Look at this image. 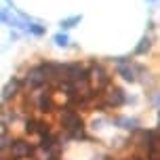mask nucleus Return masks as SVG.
Here are the masks:
<instances>
[{
  "label": "nucleus",
  "instance_id": "obj_14",
  "mask_svg": "<svg viewBox=\"0 0 160 160\" xmlns=\"http://www.w3.org/2000/svg\"><path fill=\"white\" fill-rule=\"evenodd\" d=\"M11 141H13V139H11L7 133H0V152H4L8 145H11Z\"/></svg>",
  "mask_w": 160,
  "mask_h": 160
},
{
  "label": "nucleus",
  "instance_id": "obj_11",
  "mask_svg": "<svg viewBox=\"0 0 160 160\" xmlns=\"http://www.w3.org/2000/svg\"><path fill=\"white\" fill-rule=\"evenodd\" d=\"M25 32L34 34V36H42V34L47 32V28L42 23H36V21H28V25H25Z\"/></svg>",
  "mask_w": 160,
  "mask_h": 160
},
{
  "label": "nucleus",
  "instance_id": "obj_10",
  "mask_svg": "<svg viewBox=\"0 0 160 160\" xmlns=\"http://www.w3.org/2000/svg\"><path fill=\"white\" fill-rule=\"evenodd\" d=\"M150 48H152V40H150V36H143L139 40V44L135 47V55H145Z\"/></svg>",
  "mask_w": 160,
  "mask_h": 160
},
{
  "label": "nucleus",
  "instance_id": "obj_13",
  "mask_svg": "<svg viewBox=\"0 0 160 160\" xmlns=\"http://www.w3.org/2000/svg\"><path fill=\"white\" fill-rule=\"evenodd\" d=\"M38 124H40V120H36V118H28V120H25V131H28V133H36Z\"/></svg>",
  "mask_w": 160,
  "mask_h": 160
},
{
  "label": "nucleus",
  "instance_id": "obj_4",
  "mask_svg": "<svg viewBox=\"0 0 160 160\" xmlns=\"http://www.w3.org/2000/svg\"><path fill=\"white\" fill-rule=\"evenodd\" d=\"M7 152H8L11 158L23 160V158H28V156H32L34 148L28 143V141H23V139H15V141H11V145L7 148Z\"/></svg>",
  "mask_w": 160,
  "mask_h": 160
},
{
  "label": "nucleus",
  "instance_id": "obj_16",
  "mask_svg": "<svg viewBox=\"0 0 160 160\" xmlns=\"http://www.w3.org/2000/svg\"><path fill=\"white\" fill-rule=\"evenodd\" d=\"M148 2H156V0H148Z\"/></svg>",
  "mask_w": 160,
  "mask_h": 160
},
{
  "label": "nucleus",
  "instance_id": "obj_7",
  "mask_svg": "<svg viewBox=\"0 0 160 160\" xmlns=\"http://www.w3.org/2000/svg\"><path fill=\"white\" fill-rule=\"evenodd\" d=\"M23 88V82H21V78L19 76H15L13 80H8L7 84H4V88H2V101H8V99H15L17 95H19V91Z\"/></svg>",
  "mask_w": 160,
  "mask_h": 160
},
{
  "label": "nucleus",
  "instance_id": "obj_6",
  "mask_svg": "<svg viewBox=\"0 0 160 160\" xmlns=\"http://www.w3.org/2000/svg\"><path fill=\"white\" fill-rule=\"evenodd\" d=\"M23 87H28V88H40V87H44L47 84V76L42 74V70H40L38 65H34L30 72L23 76Z\"/></svg>",
  "mask_w": 160,
  "mask_h": 160
},
{
  "label": "nucleus",
  "instance_id": "obj_8",
  "mask_svg": "<svg viewBox=\"0 0 160 160\" xmlns=\"http://www.w3.org/2000/svg\"><path fill=\"white\" fill-rule=\"evenodd\" d=\"M80 21H82V15H74V17H68V19H61L59 21V28H61V32H68V30L76 28Z\"/></svg>",
  "mask_w": 160,
  "mask_h": 160
},
{
  "label": "nucleus",
  "instance_id": "obj_12",
  "mask_svg": "<svg viewBox=\"0 0 160 160\" xmlns=\"http://www.w3.org/2000/svg\"><path fill=\"white\" fill-rule=\"evenodd\" d=\"M53 42H55L57 47H68V44H70V38H68V34H65V32H59V34L53 36Z\"/></svg>",
  "mask_w": 160,
  "mask_h": 160
},
{
  "label": "nucleus",
  "instance_id": "obj_2",
  "mask_svg": "<svg viewBox=\"0 0 160 160\" xmlns=\"http://www.w3.org/2000/svg\"><path fill=\"white\" fill-rule=\"evenodd\" d=\"M30 103H32L38 112H51V110H53V101H51V87L44 84V87H40V88H32Z\"/></svg>",
  "mask_w": 160,
  "mask_h": 160
},
{
  "label": "nucleus",
  "instance_id": "obj_3",
  "mask_svg": "<svg viewBox=\"0 0 160 160\" xmlns=\"http://www.w3.org/2000/svg\"><path fill=\"white\" fill-rule=\"evenodd\" d=\"M59 120H61V128L63 131H68L70 135L72 133H76V131H82V116H80L76 110H63L61 112V116H59Z\"/></svg>",
  "mask_w": 160,
  "mask_h": 160
},
{
  "label": "nucleus",
  "instance_id": "obj_15",
  "mask_svg": "<svg viewBox=\"0 0 160 160\" xmlns=\"http://www.w3.org/2000/svg\"><path fill=\"white\" fill-rule=\"evenodd\" d=\"M7 19H8V11L0 7V23H7Z\"/></svg>",
  "mask_w": 160,
  "mask_h": 160
},
{
  "label": "nucleus",
  "instance_id": "obj_9",
  "mask_svg": "<svg viewBox=\"0 0 160 160\" xmlns=\"http://www.w3.org/2000/svg\"><path fill=\"white\" fill-rule=\"evenodd\" d=\"M114 124H118L120 128L133 131V128H137V120L135 118H127V116H116V118H114Z\"/></svg>",
  "mask_w": 160,
  "mask_h": 160
},
{
  "label": "nucleus",
  "instance_id": "obj_1",
  "mask_svg": "<svg viewBox=\"0 0 160 160\" xmlns=\"http://www.w3.org/2000/svg\"><path fill=\"white\" fill-rule=\"evenodd\" d=\"M87 68H88L91 82H95V87H93V88L101 91V88L110 87V82H112V74L105 70V65H103V63H99V61H91Z\"/></svg>",
  "mask_w": 160,
  "mask_h": 160
},
{
  "label": "nucleus",
  "instance_id": "obj_17",
  "mask_svg": "<svg viewBox=\"0 0 160 160\" xmlns=\"http://www.w3.org/2000/svg\"><path fill=\"white\" fill-rule=\"evenodd\" d=\"M7 2H8V4H11V0H7Z\"/></svg>",
  "mask_w": 160,
  "mask_h": 160
},
{
  "label": "nucleus",
  "instance_id": "obj_5",
  "mask_svg": "<svg viewBox=\"0 0 160 160\" xmlns=\"http://www.w3.org/2000/svg\"><path fill=\"white\" fill-rule=\"evenodd\" d=\"M127 101V95L120 87H108V93L103 95V105L105 108H122Z\"/></svg>",
  "mask_w": 160,
  "mask_h": 160
}]
</instances>
